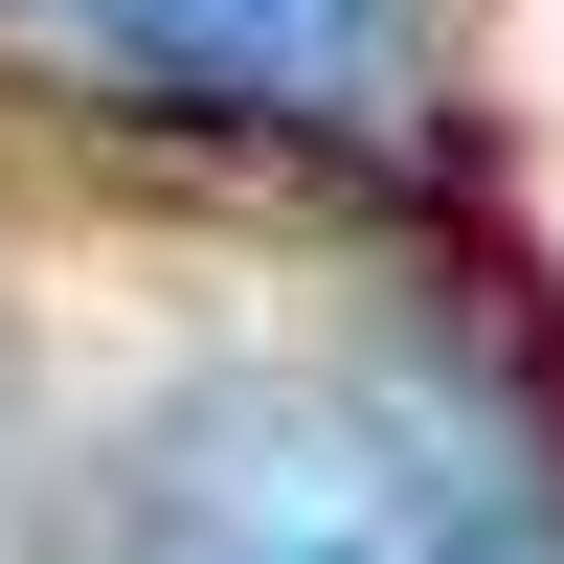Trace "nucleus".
Segmentation results:
<instances>
[{"instance_id": "nucleus-1", "label": "nucleus", "mask_w": 564, "mask_h": 564, "mask_svg": "<svg viewBox=\"0 0 564 564\" xmlns=\"http://www.w3.org/2000/svg\"><path fill=\"white\" fill-rule=\"evenodd\" d=\"M113 564H564L520 520L475 430H430L406 384H316V361H249V384H181L135 430Z\"/></svg>"}, {"instance_id": "nucleus-2", "label": "nucleus", "mask_w": 564, "mask_h": 564, "mask_svg": "<svg viewBox=\"0 0 564 564\" xmlns=\"http://www.w3.org/2000/svg\"><path fill=\"white\" fill-rule=\"evenodd\" d=\"M68 23L90 68L181 90V113H249V135H339L406 90V0H23Z\"/></svg>"}]
</instances>
